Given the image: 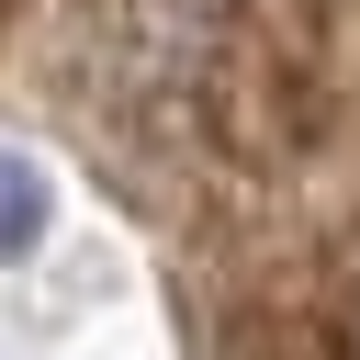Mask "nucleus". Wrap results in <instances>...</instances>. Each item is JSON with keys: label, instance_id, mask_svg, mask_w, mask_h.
Instances as JSON below:
<instances>
[{"label": "nucleus", "instance_id": "obj_1", "mask_svg": "<svg viewBox=\"0 0 360 360\" xmlns=\"http://www.w3.org/2000/svg\"><path fill=\"white\" fill-rule=\"evenodd\" d=\"M45 225H56V180H45L22 146H0V259H34Z\"/></svg>", "mask_w": 360, "mask_h": 360}]
</instances>
